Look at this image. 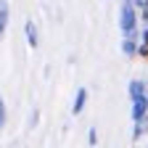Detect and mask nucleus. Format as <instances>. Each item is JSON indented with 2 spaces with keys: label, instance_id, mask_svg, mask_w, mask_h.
Listing matches in <instances>:
<instances>
[{
  "label": "nucleus",
  "instance_id": "nucleus-7",
  "mask_svg": "<svg viewBox=\"0 0 148 148\" xmlns=\"http://www.w3.org/2000/svg\"><path fill=\"white\" fill-rule=\"evenodd\" d=\"M8 16H11L8 0H0V37L5 34V27H8Z\"/></svg>",
  "mask_w": 148,
  "mask_h": 148
},
{
  "label": "nucleus",
  "instance_id": "nucleus-11",
  "mask_svg": "<svg viewBox=\"0 0 148 148\" xmlns=\"http://www.w3.org/2000/svg\"><path fill=\"white\" fill-rule=\"evenodd\" d=\"M87 145H98V130L95 127L87 130Z\"/></svg>",
  "mask_w": 148,
  "mask_h": 148
},
{
  "label": "nucleus",
  "instance_id": "nucleus-3",
  "mask_svg": "<svg viewBox=\"0 0 148 148\" xmlns=\"http://www.w3.org/2000/svg\"><path fill=\"white\" fill-rule=\"evenodd\" d=\"M122 45V53L124 56H138V48H140V34H130L119 42Z\"/></svg>",
  "mask_w": 148,
  "mask_h": 148
},
{
  "label": "nucleus",
  "instance_id": "nucleus-2",
  "mask_svg": "<svg viewBox=\"0 0 148 148\" xmlns=\"http://www.w3.org/2000/svg\"><path fill=\"white\" fill-rule=\"evenodd\" d=\"M143 119H148V95L132 101V122H143Z\"/></svg>",
  "mask_w": 148,
  "mask_h": 148
},
{
  "label": "nucleus",
  "instance_id": "nucleus-14",
  "mask_svg": "<svg viewBox=\"0 0 148 148\" xmlns=\"http://www.w3.org/2000/svg\"><path fill=\"white\" fill-rule=\"evenodd\" d=\"M145 148H148V145H145Z\"/></svg>",
  "mask_w": 148,
  "mask_h": 148
},
{
  "label": "nucleus",
  "instance_id": "nucleus-8",
  "mask_svg": "<svg viewBox=\"0 0 148 148\" xmlns=\"http://www.w3.org/2000/svg\"><path fill=\"white\" fill-rule=\"evenodd\" d=\"M143 135H148V119L135 122V127H132V140H140Z\"/></svg>",
  "mask_w": 148,
  "mask_h": 148
},
{
  "label": "nucleus",
  "instance_id": "nucleus-4",
  "mask_svg": "<svg viewBox=\"0 0 148 148\" xmlns=\"http://www.w3.org/2000/svg\"><path fill=\"white\" fill-rule=\"evenodd\" d=\"M85 103H87V87H77V95H74V103H71V114L79 116L85 111Z\"/></svg>",
  "mask_w": 148,
  "mask_h": 148
},
{
  "label": "nucleus",
  "instance_id": "nucleus-13",
  "mask_svg": "<svg viewBox=\"0 0 148 148\" xmlns=\"http://www.w3.org/2000/svg\"><path fill=\"white\" fill-rule=\"evenodd\" d=\"M140 21H143V24L148 27V8H145V11H140Z\"/></svg>",
  "mask_w": 148,
  "mask_h": 148
},
{
  "label": "nucleus",
  "instance_id": "nucleus-10",
  "mask_svg": "<svg viewBox=\"0 0 148 148\" xmlns=\"http://www.w3.org/2000/svg\"><path fill=\"white\" fill-rule=\"evenodd\" d=\"M5 119H8V111H5V101H3V95H0V130L5 127Z\"/></svg>",
  "mask_w": 148,
  "mask_h": 148
},
{
  "label": "nucleus",
  "instance_id": "nucleus-5",
  "mask_svg": "<svg viewBox=\"0 0 148 148\" xmlns=\"http://www.w3.org/2000/svg\"><path fill=\"white\" fill-rule=\"evenodd\" d=\"M127 92H130V101H140V98H145V82H143V79H130Z\"/></svg>",
  "mask_w": 148,
  "mask_h": 148
},
{
  "label": "nucleus",
  "instance_id": "nucleus-9",
  "mask_svg": "<svg viewBox=\"0 0 148 148\" xmlns=\"http://www.w3.org/2000/svg\"><path fill=\"white\" fill-rule=\"evenodd\" d=\"M138 56H140V58H148V27L140 32V48H138Z\"/></svg>",
  "mask_w": 148,
  "mask_h": 148
},
{
  "label": "nucleus",
  "instance_id": "nucleus-1",
  "mask_svg": "<svg viewBox=\"0 0 148 148\" xmlns=\"http://www.w3.org/2000/svg\"><path fill=\"white\" fill-rule=\"evenodd\" d=\"M138 27H140V13L132 5V0H124L119 8V29L124 37H130V34H138Z\"/></svg>",
  "mask_w": 148,
  "mask_h": 148
},
{
  "label": "nucleus",
  "instance_id": "nucleus-6",
  "mask_svg": "<svg viewBox=\"0 0 148 148\" xmlns=\"http://www.w3.org/2000/svg\"><path fill=\"white\" fill-rule=\"evenodd\" d=\"M24 32H27V42H29V48H37V45H40V37H37V27H34V21H32V18H27V21H24Z\"/></svg>",
  "mask_w": 148,
  "mask_h": 148
},
{
  "label": "nucleus",
  "instance_id": "nucleus-12",
  "mask_svg": "<svg viewBox=\"0 0 148 148\" xmlns=\"http://www.w3.org/2000/svg\"><path fill=\"white\" fill-rule=\"evenodd\" d=\"M37 122H40V111H32V114H29V127H37Z\"/></svg>",
  "mask_w": 148,
  "mask_h": 148
}]
</instances>
